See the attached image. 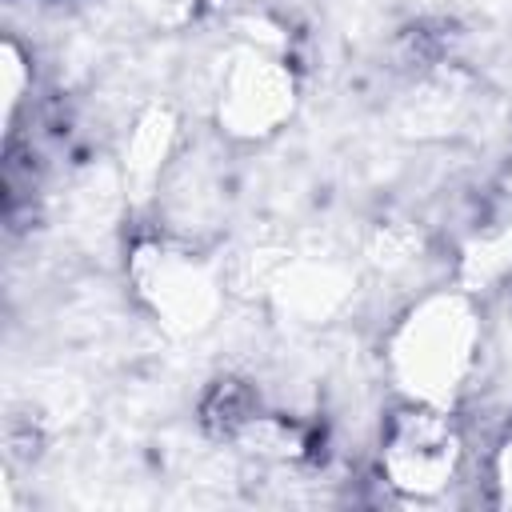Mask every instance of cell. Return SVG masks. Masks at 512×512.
Listing matches in <instances>:
<instances>
[{
    "label": "cell",
    "instance_id": "5b68a950",
    "mask_svg": "<svg viewBox=\"0 0 512 512\" xmlns=\"http://www.w3.org/2000/svg\"><path fill=\"white\" fill-rule=\"evenodd\" d=\"M512 272V200H504L468 240L460 260V288L476 292Z\"/></svg>",
    "mask_w": 512,
    "mask_h": 512
},
{
    "label": "cell",
    "instance_id": "9c48e42d",
    "mask_svg": "<svg viewBox=\"0 0 512 512\" xmlns=\"http://www.w3.org/2000/svg\"><path fill=\"white\" fill-rule=\"evenodd\" d=\"M24 88H28V64H24V52L16 40H4L0 48V96H4V124H12L20 100H24Z\"/></svg>",
    "mask_w": 512,
    "mask_h": 512
},
{
    "label": "cell",
    "instance_id": "7a4b0ae2",
    "mask_svg": "<svg viewBox=\"0 0 512 512\" xmlns=\"http://www.w3.org/2000/svg\"><path fill=\"white\" fill-rule=\"evenodd\" d=\"M128 284L144 312L176 336L208 328L224 304V280L212 260L172 236H140L132 244Z\"/></svg>",
    "mask_w": 512,
    "mask_h": 512
},
{
    "label": "cell",
    "instance_id": "8992f818",
    "mask_svg": "<svg viewBox=\"0 0 512 512\" xmlns=\"http://www.w3.org/2000/svg\"><path fill=\"white\" fill-rule=\"evenodd\" d=\"M260 416V396L244 384V380H212V388L200 400V424L216 436V440H240V432Z\"/></svg>",
    "mask_w": 512,
    "mask_h": 512
},
{
    "label": "cell",
    "instance_id": "6da1fadb",
    "mask_svg": "<svg viewBox=\"0 0 512 512\" xmlns=\"http://www.w3.org/2000/svg\"><path fill=\"white\" fill-rule=\"evenodd\" d=\"M388 372L404 400L452 408L480 356V316L468 288L416 300L388 336Z\"/></svg>",
    "mask_w": 512,
    "mask_h": 512
},
{
    "label": "cell",
    "instance_id": "ba28073f",
    "mask_svg": "<svg viewBox=\"0 0 512 512\" xmlns=\"http://www.w3.org/2000/svg\"><path fill=\"white\" fill-rule=\"evenodd\" d=\"M168 144H172V116L164 108H152L128 140V172L136 180H152L168 156Z\"/></svg>",
    "mask_w": 512,
    "mask_h": 512
},
{
    "label": "cell",
    "instance_id": "277c9868",
    "mask_svg": "<svg viewBox=\"0 0 512 512\" xmlns=\"http://www.w3.org/2000/svg\"><path fill=\"white\" fill-rule=\"evenodd\" d=\"M292 112H296L292 68L260 44H240L216 80L220 132L232 140H264L280 132Z\"/></svg>",
    "mask_w": 512,
    "mask_h": 512
},
{
    "label": "cell",
    "instance_id": "3957f363",
    "mask_svg": "<svg viewBox=\"0 0 512 512\" xmlns=\"http://www.w3.org/2000/svg\"><path fill=\"white\" fill-rule=\"evenodd\" d=\"M464 464V436L452 408L404 400L380 436V476L392 492L408 500L440 496Z\"/></svg>",
    "mask_w": 512,
    "mask_h": 512
},
{
    "label": "cell",
    "instance_id": "30bf717a",
    "mask_svg": "<svg viewBox=\"0 0 512 512\" xmlns=\"http://www.w3.org/2000/svg\"><path fill=\"white\" fill-rule=\"evenodd\" d=\"M492 488H496V504L512 508V440H504L492 456Z\"/></svg>",
    "mask_w": 512,
    "mask_h": 512
},
{
    "label": "cell",
    "instance_id": "52a82bcc",
    "mask_svg": "<svg viewBox=\"0 0 512 512\" xmlns=\"http://www.w3.org/2000/svg\"><path fill=\"white\" fill-rule=\"evenodd\" d=\"M236 444H244V448L256 452V456H268V460H296V456H304V448H308L300 424H292L288 416L264 412V408H260V416L240 432Z\"/></svg>",
    "mask_w": 512,
    "mask_h": 512
}]
</instances>
